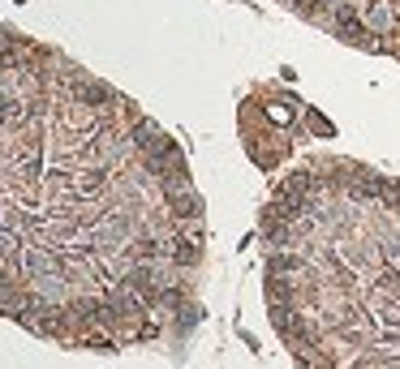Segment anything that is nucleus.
I'll return each instance as SVG.
<instances>
[{"instance_id":"nucleus-2","label":"nucleus","mask_w":400,"mask_h":369,"mask_svg":"<svg viewBox=\"0 0 400 369\" xmlns=\"http://www.w3.org/2000/svg\"><path fill=\"white\" fill-rule=\"evenodd\" d=\"M297 22L400 64V0H276Z\"/></svg>"},{"instance_id":"nucleus-1","label":"nucleus","mask_w":400,"mask_h":369,"mask_svg":"<svg viewBox=\"0 0 400 369\" xmlns=\"http://www.w3.org/2000/svg\"><path fill=\"white\" fill-rule=\"evenodd\" d=\"M262 305L297 369H400V176L306 155L258 207Z\"/></svg>"}]
</instances>
